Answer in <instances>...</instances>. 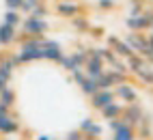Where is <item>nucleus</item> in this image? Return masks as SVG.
<instances>
[{
    "instance_id": "nucleus-1",
    "label": "nucleus",
    "mask_w": 153,
    "mask_h": 140,
    "mask_svg": "<svg viewBox=\"0 0 153 140\" xmlns=\"http://www.w3.org/2000/svg\"><path fill=\"white\" fill-rule=\"evenodd\" d=\"M22 33L26 37H43L48 33V22L45 17H35V15H28L26 19H22Z\"/></svg>"
},
{
    "instance_id": "nucleus-2",
    "label": "nucleus",
    "mask_w": 153,
    "mask_h": 140,
    "mask_svg": "<svg viewBox=\"0 0 153 140\" xmlns=\"http://www.w3.org/2000/svg\"><path fill=\"white\" fill-rule=\"evenodd\" d=\"M142 119H145V110H142L136 101L134 104H127L123 106V114H121V121H123L125 125H131V127H136Z\"/></svg>"
},
{
    "instance_id": "nucleus-3",
    "label": "nucleus",
    "mask_w": 153,
    "mask_h": 140,
    "mask_svg": "<svg viewBox=\"0 0 153 140\" xmlns=\"http://www.w3.org/2000/svg\"><path fill=\"white\" fill-rule=\"evenodd\" d=\"M41 54H43V61H52V63H58L63 58V47H60L56 41L52 39H45L43 37V43H41Z\"/></svg>"
},
{
    "instance_id": "nucleus-4",
    "label": "nucleus",
    "mask_w": 153,
    "mask_h": 140,
    "mask_svg": "<svg viewBox=\"0 0 153 140\" xmlns=\"http://www.w3.org/2000/svg\"><path fill=\"white\" fill-rule=\"evenodd\" d=\"M114 91L112 88H99V91H95L93 95H91V104H93V108L101 110V108H106L108 104L114 101Z\"/></svg>"
},
{
    "instance_id": "nucleus-5",
    "label": "nucleus",
    "mask_w": 153,
    "mask_h": 140,
    "mask_svg": "<svg viewBox=\"0 0 153 140\" xmlns=\"http://www.w3.org/2000/svg\"><path fill=\"white\" fill-rule=\"evenodd\" d=\"M19 132V121L15 119V114H4L0 116V136H11Z\"/></svg>"
},
{
    "instance_id": "nucleus-6",
    "label": "nucleus",
    "mask_w": 153,
    "mask_h": 140,
    "mask_svg": "<svg viewBox=\"0 0 153 140\" xmlns=\"http://www.w3.org/2000/svg\"><path fill=\"white\" fill-rule=\"evenodd\" d=\"M19 39V35H17V28L15 26H9V24H0V45L2 47H9L11 43H15Z\"/></svg>"
},
{
    "instance_id": "nucleus-7",
    "label": "nucleus",
    "mask_w": 153,
    "mask_h": 140,
    "mask_svg": "<svg viewBox=\"0 0 153 140\" xmlns=\"http://www.w3.org/2000/svg\"><path fill=\"white\" fill-rule=\"evenodd\" d=\"M104 61H99V58H95V56H88L86 58V63H84V73L88 76V78H99L101 73H104L106 71V69H104Z\"/></svg>"
},
{
    "instance_id": "nucleus-8",
    "label": "nucleus",
    "mask_w": 153,
    "mask_h": 140,
    "mask_svg": "<svg viewBox=\"0 0 153 140\" xmlns=\"http://www.w3.org/2000/svg\"><path fill=\"white\" fill-rule=\"evenodd\" d=\"M114 97H119L121 101H125V104H134L136 101V91H134V86H129L127 82H121L114 86Z\"/></svg>"
},
{
    "instance_id": "nucleus-9",
    "label": "nucleus",
    "mask_w": 153,
    "mask_h": 140,
    "mask_svg": "<svg viewBox=\"0 0 153 140\" xmlns=\"http://www.w3.org/2000/svg\"><path fill=\"white\" fill-rule=\"evenodd\" d=\"M56 13L63 17H76V15H80V4L74 2V0H60L56 4Z\"/></svg>"
},
{
    "instance_id": "nucleus-10",
    "label": "nucleus",
    "mask_w": 153,
    "mask_h": 140,
    "mask_svg": "<svg viewBox=\"0 0 153 140\" xmlns=\"http://www.w3.org/2000/svg\"><path fill=\"white\" fill-rule=\"evenodd\" d=\"M127 26L131 30H145V28L151 26V11L149 13H138V15H129Z\"/></svg>"
},
{
    "instance_id": "nucleus-11",
    "label": "nucleus",
    "mask_w": 153,
    "mask_h": 140,
    "mask_svg": "<svg viewBox=\"0 0 153 140\" xmlns=\"http://www.w3.org/2000/svg\"><path fill=\"white\" fill-rule=\"evenodd\" d=\"M80 132H82L86 138H93V140H97V138L101 136V125H99V123H95L93 119H84V121H82V125H80Z\"/></svg>"
},
{
    "instance_id": "nucleus-12",
    "label": "nucleus",
    "mask_w": 153,
    "mask_h": 140,
    "mask_svg": "<svg viewBox=\"0 0 153 140\" xmlns=\"http://www.w3.org/2000/svg\"><path fill=\"white\" fill-rule=\"evenodd\" d=\"M138 134H136V127H131V125H121L119 129H114V138L112 140H136Z\"/></svg>"
},
{
    "instance_id": "nucleus-13",
    "label": "nucleus",
    "mask_w": 153,
    "mask_h": 140,
    "mask_svg": "<svg viewBox=\"0 0 153 140\" xmlns=\"http://www.w3.org/2000/svg\"><path fill=\"white\" fill-rule=\"evenodd\" d=\"M99 112H101V116H104V119H108V121H110V119H121V114H123V106L112 101V104H108L106 108H101Z\"/></svg>"
},
{
    "instance_id": "nucleus-14",
    "label": "nucleus",
    "mask_w": 153,
    "mask_h": 140,
    "mask_svg": "<svg viewBox=\"0 0 153 140\" xmlns=\"http://www.w3.org/2000/svg\"><path fill=\"white\" fill-rule=\"evenodd\" d=\"M4 24L19 28V24H22V13L15 11V9H7V11H4Z\"/></svg>"
},
{
    "instance_id": "nucleus-15",
    "label": "nucleus",
    "mask_w": 153,
    "mask_h": 140,
    "mask_svg": "<svg viewBox=\"0 0 153 140\" xmlns=\"http://www.w3.org/2000/svg\"><path fill=\"white\" fill-rule=\"evenodd\" d=\"M0 104H4L7 108H13L15 106V91L11 86H7L4 91H0Z\"/></svg>"
},
{
    "instance_id": "nucleus-16",
    "label": "nucleus",
    "mask_w": 153,
    "mask_h": 140,
    "mask_svg": "<svg viewBox=\"0 0 153 140\" xmlns=\"http://www.w3.org/2000/svg\"><path fill=\"white\" fill-rule=\"evenodd\" d=\"M125 43L131 47V52H142V47L147 45V41H145L142 37H138V35H129Z\"/></svg>"
},
{
    "instance_id": "nucleus-17",
    "label": "nucleus",
    "mask_w": 153,
    "mask_h": 140,
    "mask_svg": "<svg viewBox=\"0 0 153 140\" xmlns=\"http://www.w3.org/2000/svg\"><path fill=\"white\" fill-rule=\"evenodd\" d=\"M80 88H82V93H84V95H88V97L93 95L95 91H99V88H97V82H95V78H88V76L84 78V82L80 84Z\"/></svg>"
},
{
    "instance_id": "nucleus-18",
    "label": "nucleus",
    "mask_w": 153,
    "mask_h": 140,
    "mask_svg": "<svg viewBox=\"0 0 153 140\" xmlns=\"http://www.w3.org/2000/svg\"><path fill=\"white\" fill-rule=\"evenodd\" d=\"M110 45L117 47L121 56H131V54H134V52H131V47L127 43H123V41H119V39H110Z\"/></svg>"
},
{
    "instance_id": "nucleus-19",
    "label": "nucleus",
    "mask_w": 153,
    "mask_h": 140,
    "mask_svg": "<svg viewBox=\"0 0 153 140\" xmlns=\"http://www.w3.org/2000/svg\"><path fill=\"white\" fill-rule=\"evenodd\" d=\"M136 76L142 80V82H149V84H153V69L151 67H147V65H142L138 71H136Z\"/></svg>"
},
{
    "instance_id": "nucleus-20",
    "label": "nucleus",
    "mask_w": 153,
    "mask_h": 140,
    "mask_svg": "<svg viewBox=\"0 0 153 140\" xmlns=\"http://www.w3.org/2000/svg\"><path fill=\"white\" fill-rule=\"evenodd\" d=\"M39 4H43V0H22V7H19V11H24V13L30 15Z\"/></svg>"
},
{
    "instance_id": "nucleus-21",
    "label": "nucleus",
    "mask_w": 153,
    "mask_h": 140,
    "mask_svg": "<svg viewBox=\"0 0 153 140\" xmlns=\"http://www.w3.org/2000/svg\"><path fill=\"white\" fill-rule=\"evenodd\" d=\"M71 24H74L78 30H88V19H86V17L76 15V17H71Z\"/></svg>"
},
{
    "instance_id": "nucleus-22",
    "label": "nucleus",
    "mask_w": 153,
    "mask_h": 140,
    "mask_svg": "<svg viewBox=\"0 0 153 140\" xmlns=\"http://www.w3.org/2000/svg\"><path fill=\"white\" fill-rule=\"evenodd\" d=\"M65 140H84V134L80 132V129H74V132H69Z\"/></svg>"
},
{
    "instance_id": "nucleus-23",
    "label": "nucleus",
    "mask_w": 153,
    "mask_h": 140,
    "mask_svg": "<svg viewBox=\"0 0 153 140\" xmlns=\"http://www.w3.org/2000/svg\"><path fill=\"white\" fill-rule=\"evenodd\" d=\"M7 9H15V11H19V7H22V0H4Z\"/></svg>"
},
{
    "instance_id": "nucleus-24",
    "label": "nucleus",
    "mask_w": 153,
    "mask_h": 140,
    "mask_svg": "<svg viewBox=\"0 0 153 140\" xmlns=\"http://www.w3.org/2000/svg\"><path fill=\"white\" fill-rule=\"evenodd\" d=\"M97 7L99 9H112V7H114V0H99Z\"/></svg>"
},
{
    "instance_id": "nucleus-25",
    "label": "nucleus",
    "mask_w": 153,
    "mask_h": 140,
    "mask_svg": "<svg viewBox=\"0 0 153 140\" xmlns=\"http://www.w3.org/2000/svg\"><path fill=\"white\" fill-rule=\"evenodd\" d=\"M11 112V108H7L4 104H0V116H4V114H9Z\"/></svg>"
},
{
    "instance_id": "nucleus-26",
    "label": "nucleus",
    "mask_w": 153,
    "mask_h": 140,
    "mask_svg": "<svg viewBox=\"0 0 153 140\" xmlns=\"http://www.w3.org/2000/svg\"><path fill=\"white\" fill-rule=\"evenodd\" d=\"M33 140H52V136H37V138H33Z\"/></svg>"
},
{
    "instance_id": "nucleus-27",
    "label": "nucleus",
    "mask_w": 153,
    "mask_h": 140,
    "mask_svg": "<svg viewBox=\"0 0 153 140\" xmlns=\"http://www.w3.org/2000/svg\"><path fill=\"white\" fill-rule=\"evenodd\" d=\"M147 45H149V47L153 50V35H149V41H147Z\"/></svg>"
},
{
    "instance_id": "nucleus-28",
    "label": "nucleus",
    "mask_w": 153,
    "mask_h": 140,
    "mask_svg": "<svg viewBox=\"0 0 153 140\" xmlns=\"http://www.w3.org/2000/svg\"><path fill=\"white\" fill-rule=\"evenodd\" d=\"M151 28H153V9H151Z\"/></svg>"
},
{
    "instance_id": "nucleus-29",
    "label": "nucleus",
    "mask_w": 153,
    "mask_h": 140,
    "mask_svg": "<svg viewBox=\"0 0 153 140\" xmlns=\"http://www.w3.org/2000/svg\"><path fill=\"white\" fill-rule=\"evenodd\" d=\"M84 140H93V138H86V136H84Z\"/></svg>"
},
{
    "instance_id": "nucleus-30",
    "label": "nucleus",
    "mask_w": 153,
    "mask_h": 140,
    "mask_svg": "<svg viewBox=\"0 0 153 140\" xmlns=\"http://www.w3.org/2000/svg\"><path fill=\"white\" fill-rule=\"evenodd\" d=\"M4 140H9V138H4Z\"/></svg>"
}]
</instances>
